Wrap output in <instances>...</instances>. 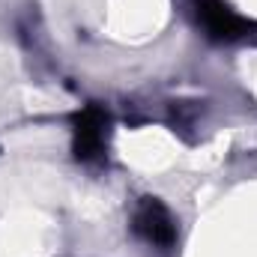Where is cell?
<instances>
[{
  "label": "cell",
  "mask_w": 257,
  "mask_h": 257,
  "mask_svg": "<svg viewBox=\"0 0 257 257\" xmlns=\"http://www.w3.org/2000/svg\"><path fill=\"white\" fill-rule=\"evenodd\" d=\"M135 233L153 245H171L177 239V227H174L168 206L156 197H141L135 209Z\"/></svg>",
  "instance_id": "cell-3"
},
{
  "label": "cell",
  "mask_w": 257,
  "mask_h": 257,
  "mask_svg": "<svg viewBox=\"0 0 257 257\" xmlns=\"http://www.w3.org/2000/svg\"><path fill=\"white\" fill-rule=\"evenodd\" d=\"M105 135H108V114L96 105H87L84 111L75 114V156L84 162H93L105 150Z\"/></svg>",
  "instance_id": "cell-2"
},
{
  "label": "cell",
  "mask_w": 257,
  "mask_h": 257,
  "mask_svg": "<svg viewBox=\"0 0 257 257\" xmlns=\"http://www.w3.org/2000/svg\"><path fill=\"white\" fill-rule=\"evenodd\" d=\"M194 6H197L200 24L212 39H242L257 27L254 21L236 15L224 0H194Z\"/></svg>",
  "instance_id": "cell-1"
}]
</instances>
